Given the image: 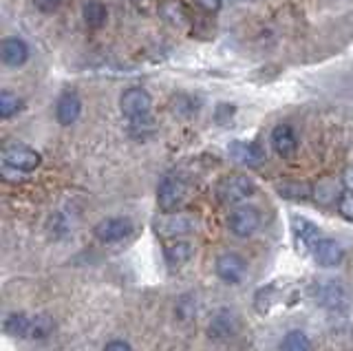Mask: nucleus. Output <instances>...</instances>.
I'll return each instance as SVG.
<instances>
[{
  "mask_svg": "<svg viewBox=\"0 0 353 351\" xmlns=\"http://www.w3.org/2000/svg\"><path fill=\"white\" fill-rule=\"evenodd\" d=\"M119 108L121 115L130 119L132 124H143L148 122L150 111H152V97L146 89L141 86H130L119 97Z\"/></svg>",
  "mask_w": 353,
  "mask_h": 351,
  "instance_id": "1",
  "label": "nucleus"
},
{
  "mask_svg": "<svg viewBox=\"0 0 353 351\" xmlns=\"http://www.w3.org/2000/svg\"><path fill=\"white\" fill-rule=\"evenodd\" d=\"M254 192H256V183L248 174H228V177L216 183V197L223 205H236L245 201Z\"/></svg>",
  "mask_w": 353,
  "mask_h": 351,
  "instance_id": "2",
  "label": "nucleus"
},
{
  "mask_svg": "<svg viewBox=\"0 0 353 351\" xmlns=\"http://www.w3.org/2000/svg\"><path fill=\"white\" fill-rule=\"evenodd\" d=\"M3 163L11 170L31 172L42 163V157L36 148H31L27 144H20V141H11V144H7L3 148Z\"/></svg>",
  "mask_w": 353,
  "mask_h": 351,
  "instance_id": "3",
  "label": "nucleus"
},
{
  "mask_svg": "<svg viewBox=\"0 0 353 351\" xmlns=\"http://www.w3.org/2000/svg\"><path fill=\"white\" fill-rule=\"evenodd\" d=\"M228 225L232 234L248 239L261 228V212L254 205H236L228 217Z\"/></svg>",
  "mask_w": 353,
  "mask_h": 351,
  "instance_id": "4",
  "label": "nucleus"
},
{
  "mask_svg": "<svg viewBox=\"0 0 353 351\" xmlns=\"http://www.w3.org/2000/svg\"><path fill=\"white\" fill-rule=\"evenodd\" d=\"M241 329V321L234 310H219L212 318H210V325H208V336L216 340V343H225V340H232Z\"/></svg>",
  "mask_w": 353,
  "mask_h": 351,
  "instance_id": "5",
  "label": "nucleus"
},
{
  "mask_svg": "<svg viewBox=\"0 0 353 351\" xmlns=\"http://www.w3.org/2000/svg\"><path fill=\"white\" fill-rule=\"evenodd\" d=\"M214 270H216V277L223 283L239 285L248 274V263L241 254H236V252H225V254H221L216 259Z\"/></svg>",
  "mask_w": 353,
  "mask_h": 351,
  "instance_id": "6",
  "label": "nucleus"
},
{
  "mask_svg": "<svg viewBox=\"0 0 353 351\" xmlns=\"http://www.w3.org/2000/svg\"><path fill=\"white\" fill-rule=\"evenodd\" d=\"M185 192H188V188L181 179L165 177L157 188V203L165 214L176 212V208H179L185 199Z\"/></svg>",
  "mask_w": 353,
  "mask_h": 351,
  "instance_id": "7",
  "label": "nucleus"
},
{
  "mask_svg": "<svg viewBox=\"0 0 353 351\" xmlns=\"http://www.w3.org/2000/svg\"><path fill=\"white\" fill-rule=\"evenodd\" d=\"M318 301H320V305L327 307V310H331V312L345 314L351 307V294L342 283L329 281V283L318 288Z\"/></svg>",
  "mask_w": 353,
  "mask_h": 351,
  "instance_id": "8",
  "label": "nucleus"
},
{
  "mask_svg": "<svg viewBox=\"0 0 353 351\" xmlns=\"http://www.w3.org/2000/svg\"><path fill=\"white\" fill-rule=\"evenodd\" d=\"M196 228L194 219L188 217V214H176V212H170L161 217L154 230H157V234L163 237V239H181L185 234H190L192 230Z\"/></svg>",
  "mask_w": 353,
  "mask_h": 351,
  "instance_id": "9",
  "label": "nucleus"
},
{
  "mask_svg": "<svg viewBox=\"0 0 353 351\" xmlns=\"http://www.w3.org/2000/svg\"><path fill=\"white\" fill-rule=\"evenodd\" d=\"M93 232L102 243H117V241H124L126 237H130L132 223L126 217H108L95 225Z\"/></svg>",
  "mask_w": 353,
  "mask_h": 351,
  "instance_id": "10",
  "label": "nucleus"
},
{
  "mask_svg": "<svg viewBox=\"0 0 353 351\" xmlns=\"http://www.w3.org/2000/svg\"><path fill=\"white\" fill-rule=\"evenodd\" d=\"M82 113V100L75 91H64L55 102V119L62 126H71Z\"/></svg>",
  "mask_w": 353,
  "mask_h": 351,
  "instance_id": "11",
  "label": "nucleus"
},
{
  "mask_svg": "<svg viewBox=\"0 0 353 351\" xmlns=\"http://www.w3.org/2000/svg\"><path fill=\"white\" fill-rule=\"evenodd\" d=\"M0 58H3V64L9 69H18L29 60V47L22 38L16 36H7L0 45Z\"/></svg>",
  "mask_w": 353,
  "mask_h": 351,
  "instance_id": "12",
  "label": "nucleus"
},
{
  "mask_svg": "<svg viewBox=\"0 0 353 351\" xmlns=\"http://www.w3.org/2000/svg\"><path fill=\"white\" fill-rule=\"evenodd\" d=\"M314 261L320 268H336L345 259V248L334 239H320L312 250Z\"/></svg>",
  "mask_w": 353,
  "mask_h": 351,
  "instance_id": "13",
  "label": "nucleus"
},
{
  "mask_svg": "<svg viewBox=\"0 0 353 351\" xmlns=\"http://www.w3.org/2000/svg\"><path fill=\"white\" fill-rule=\"evenodd\" d=\"M272 146L281 157H292L296 152V148H298V139L294 135L292 126H287V124L276 126L272 130Z\"/></svg>",
  "mask_w": 353,
  "mask_h": 351,
  "instance_id": "14",
  "label": "nucleus"
},
{
  "mask_svg": "<svg viewBox=\"0 0 353 351\" xmlns=\"http://www.w3.org/2000/svg\"><path fill=\"white\" fill-rule=\"evenodd\" d=\"M230 155L234 161L243 163V166H259L265 159L263 150L256 144H245V141H234L230 144Z\"/></svg>",
  "mask_w": 353,
  "mask_h": 351,
  "instance_id": "15",
  "label": "nucleus"
},
{
  "mask_svg": "<svg viewBox=\"0 0 353 351\" xmlns=\"http://www.w3.org/2000/svg\"><path fill=\"white\" fill-rule=\"evenodd\" d=\"M192 254H194V248L188 243V241H172V243L163 248V259L170 268L185 265V263L192 259Z\"/></svg>",
  "mask_w": 353,
  "mask_h": 351,
  "instance_id": "16",
  "label": "nucleus"
},
{
  "mask_svg": "<svg viewBox=\"0 0 353 351\" xmlns=\"http://www.w3.org/2000/svg\"><path fill=\"white\" fill-rule=\"evenodd\" d=\"M159 14L165 23L181 27L188 23V9L181 0H161L159 3Z\"/></svg>",
  "mask_w": 353,
  "mask_h": 351,
  "instance_id": "17",
  "label": "nucleus"
},
{
  "mask_svg": "<svg viewBox=\"0 0 353 351\" xmlns=\"http://www.w3.org/2000/svg\"><path fill=\"white\" fill-rule=\"evenodd\" d=\"M5 332L14 338H29L31 334V318L25 314V312H11L7 318H5Z\"/></svg>",
  "mask_w": 353,
  "mask_h": 351,
  "instance_id": "18",
  "label": "nucleus"
},
{
  "mask_svg": "<svg viewBox=\"0 0 353 351\" xmlns=\"http://www.w3.org/2000/svg\"><path fill=\"white\" fill-rule=\"evenodd\" d=\"M279 194L285 197V199L292 201H301V199H309L314 194V188L307 181H298V179H287L283 183H279Z\"/></svg>",
  "mask_w": 353,
  "mask_h": 351,
  "instance_id": "19",
  "label": "nucleus"
},
{
  "mask_svg": "<svg viewBox=\"0 0 353 351\" xmlns=\"http://www.w3.org/2000/svg\"><path fill=\"white\" fill-rule=\"evenodd\" d=\"M294 232H296L298 243L303 245V250H314V245L320 241L318 228H316L312 221H307V219H296V223H294Z\"/></svg>",
  "mask_w": 353,
  "mask_h": 351,
  "instance_id": "20",
  "label": "nucleus"
},
{
  "mask_svg": "<svg viewBox=\"0 0 353 351\" xmlns=\"http://www.w3.org/2000/svg\"><path fill=\"white\" fill-rule=\"evenodd\" d=\"M82 18L88 27H102L108 18V9L104 3H99V0H86L84 7H82Z\"/></svg>",
  "mask_w": 353,
  "mask_h": 351,
  "instance_id": "21",
  "label": "nucleus"
},
{
  "mask_svg": "<svg viewBox=\"0 0 353 351\" xmlns=\"http://www.w3.org/2000/svg\"><path fill=\"white\" fill-rule=\"evenodd\" d=\"M281 351H312V340L301 329H292L281 340Z\"/></svg>",
  "mask_w": 353,
  "mask_h": 351,
  "instance_id": "22",
  "label": "nucleus"
},
{
  "mask_svg": "<svg viewBox=\"0 0 353 351\" xmlns=\"http://www.w3.org/2000/svg\"><path fill=\"white\" fill-rule=\"evenodd\" d=\"M22 100L16 95V93H11V91H3L0 93V117L3 119H9V117H14L22 111Z\"/></svg>",
  "mask_w": 353,
  "mask_h": 351,
  "instance_id": "23",
  "label": "nucleus"
},
{
  "mask_svg": "<svg viewBox=\"0 0 353 351\" xmlns=\"http://www.w3.org/2000/svg\"><path fill=\"white\" fill-rule=\"evenodd\" d=\"M53 332V318L49 314H38L36 318H31V340H44L51 336Z\"/></svg>",
  "mask_w": 353,
  "mask_h": 351,
  "instance_id": "24",
  "label": "nucleus"
},
{
  "mask_svg": "<svg viewBox=\"0 0 353 351\" xmlns=\"http://www.w3.org/2000/svg\"><path fill=\"white\" fill-rule=\"evenodd\" d=\"M338 212L347 221H353V190H342L338 194Z\"/></svg>",
  "mask_w": 353,
  "mask_h": 351,
  "instance_id": "25",
  "label": "nucleus"
},
{
  "mask_svg": "<svg viewBox=\"0 0 353 351\" xmlns=\"http://www.w3.org/2000/svg\"><path fill=\"white\" fill-rule=\"evenodd\" d=\"M33 5H36V9L42 14H53V12H58L62 0H33Z\"/></svg>",
  "mask_w": 353,
  "mask_h": 351,
  "instance_id": "26",
  "label": "nucleus"
},
{
  "mask_svg": "<svg viewBox=\"0 0 353 351\" xmlns=\"http://www.w3.org/2000/svg\"><path fill=\"white\" fill-rule=\"evenodd\" d=\"M234 111L236 108L234 106H230V104H219V108H216V113H214V117H216V122H223L225 117H232L234 115Z\"/></svg>",
  "mask_w": 353,
  "mask_h": 351,
  "instance_id": "27",
  "label": "nucleus"
},
{
  "mask_svg": "<svg viewBox=\"0 0 353 351\" xmlns=\"http://www.w3.org/2000/svg\"><path fill=\"white\" fill-rule=\"evenodd\" d=\"M196 5L201 7V9H205V12L214 14V12H219V9H221V5H223V0H196Z\"/></svg>",
  "mask_w": 353,
  "mask_h": 351,
  "instance_id": "28",
  "label": "nucleus"
},
{
  "mask_svg": "<svg viewBox=\"0 0 353 351\" xmlns=\"http://www.w3.org/2000/svg\"><path fill=\"white\" fill-rule=\"evenodd\" d=\"M104 351H132V347L126 340H110V343L104 345Z\"/></svg>",
  "mask_w": 353,
  "mask_h": 351,
  "instance_id": "29",
  "label": "nucleus"
},
{
  "mask_svg": "<svg viewBox=\"0 0 353 351\" xmlns=\"http://www.w3.org/2000/svg\"><path fill=\"white\" fill-rule=\"evenodd\" d=\"M236 3H254V0H236Z\"/></svg>",
  "mask_w": 353,
  "mask_h": 351,
  "instance_id": "30",
  "label": "nucleus"
}]
</instances>
